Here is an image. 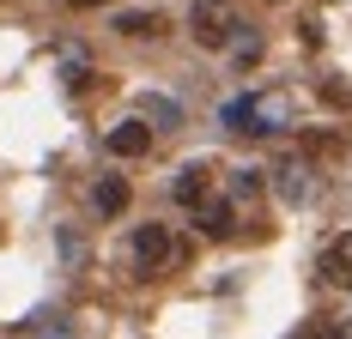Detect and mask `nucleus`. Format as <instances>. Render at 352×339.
Returning <instances> with one entry per match:
<instances>
[{
	"mask_svg": "<svg viewBox=\"0 0 352 339\" xmlns=\"http://www.w3.org/2000/svg\"><path fill=\"white\" fill-rule=\"evenodd\" d=\"M280 121V103H255V97H231L225 103V128L231 134H267Z\"/></svg>",
	"mask_w": 352,
	"mask_h": 339,
	"instance_id": "obj_1",
	"label": "nucleus"
},
{
	"mask_svg": "<svg viewBox=\"0 0 352 339\" xmlns=\"http://www.w3.org/2000/svg\"><path fill=\"white\" fill-rule=\"evenodd\" d=\"M134 267L140 272H164L170 267V231H164V224H140V237H134Z\"/></svg>",
	"mask_w": 352,
	"mask_h": 339,
	"instance_id": "obj_2",
	"label": "nucleus"
},
{
	"mask_svg": "<svg viewBox=\"0 0 352 339\" xmlns=\"http://www.w3.org/2000/svg\"><path fill=\"white\" fill-rule=\"evenodd\" d=\"M188 31H195L201 49H225L231 25H225V12H219V6H195V12H188Z\"/></svg>",
	"mask_w": 352,
	"mask_h": 339,
	"instance_id": "obj_3",
	"label": "nucleus"
},
{
	"mask_svg": "<svg viewBox=\"0 0 352 339\" xmlns=\"http://www.w3.org/2000/svg\"><path fill=\"white\" fill-rule=\"evenodd\" d=\"M195 224H201L207 237H231V231H237V206L231 200H201L195 206Z\"/></svg>",
	"mask_w": 352,
	"mask_h": 339,
	"instance_id": "obj_4",
	"label": "nucleus"
},
{
	"mask_svg": "<svg viewBox=\"0 0 352 339\" xmlns=\"http://www.w3.org/2000/svg\"><path fill=\"white\" fill-rule=\"evenodd\" d=\"M207 188H212V170H207V164H182L170 194H176L182 206H201V200H207Z\"/></svg>",
	"mask_w": 352,
	"mask_h": 339,
	"instance_id": "obj_5",
	"label": "nucleus"
},
{
	"mask_svg": "<svg viewBox=\"0 0 352 339\" xmlns=\"http://www.w3.org/2000/svg\"><path fill=\"white\" fill-rule=\"evenodd\" d=\"M104 145L116 152V158H140L146 145H152V128H146V121H122V128H109Z\"/></svg>",
	"mask_w": 352,
	"mask_h": 339,
	"instance_id": "obj_6",
	"label": "nucleus"
},
{
	"mask_svg": "<svg viewBox=\"0 0 352 339\" xmlns=\"http://www.w3.org/2000/svg\"><path fill=\"white\" fill-rule=\"evenodd\" d=\"M322 272H328L334 285H352V231H346L340 242H334L328 255H322Z\"/></svg>",
	"mask_w": 352,
	"mask_h": 339,
	"instance_id": "obj_7",
	"label": "nucleus"
},
{
	"mask_svg": "<svg viewBox=\"0 0 352 339\" xmlns=\"http://www.w3.org/2000/svg\"><path fill=\"white\" fill-rule=\"evenodd\" d=\"M122 36H164V12H116Z\"/></svg>",
	"mask_w": 352,
	"mask_h": 339,
	"instance_id": "obj_8",
	"label": "nucleus"
},
{
	"mask_svg": "<svg viewBox=\"0 0 352 339\" xmlns=\"http://www.w3.org/2000/svg\"><path fill=\"white\" fill-rule=\"evenodd\" d=\"M98 212H104V218L128 212V182H122V176H104V182H98Z\"/></svg>",
	"mask_w": 352,
	"mask_h": 339,
	"instance_id": "obj_9",
	"label": "nucleus"
},
{
	"mask_svg": "<svg viewBox=\"0 0 352 339\" xmlns=\"http://www.w3.org/2000/svg\"><path fill=\"white\" fill-rule=\"evenodd\" d=\"M140 121H158V128H182V109L170 97H146L140 103Z\"/></svg>",
	"mask_w": 352,
	"mask_h": 339,
	"instance_id": "obj_10",
	"label": "nucleus"
},
{
	"mask_svg": "<svg viewBox=\"0 0 352 339\" xmlns=\"http://www.w3.org/2000/svg\"><path fill=\"white\" fill-rule=\"evenodd\" d=\"M261 194V170H237L231 176V200H255Z\"/></svg>",
	"mask_w": 352,
	"mask_h": 339,
	"instance_id": "obj_11",
	"label": "nucleus"
},
{
	"mask_svg": "<svg viewBox=\"0 0 352 339\" xmlns=\"http://www.w3.org/2000/svg\"><path fill=\"white\" fill-rule=\"evenodd\" d=\"M67 6H104V0H67Z\"/></svg>",
	"mask_w": 352,
	"mask_h": 339,
	"instance_id": "obj_12",
	"label": "nucleus"
}]
</instances>
